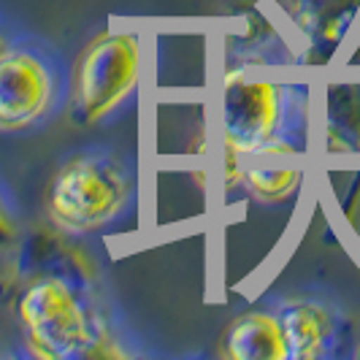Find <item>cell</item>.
Returning a JSON list of instances; mask_svg holds the SVG:
<instances>
[{
  "mask_svg": "<svg viewBox=\"0 0 360 360\" xmlns=\"http://www.w3.org/2000/svg\"><path fill=\"white\" fill-rule=\"evenodd\" d=\"M133 181L122 162L106 155H79L54 176L49 212L73 233H92L111 225L127 209Z\"/></svg>",
  "mask_w": 360,
  "mask_h": 360,
  "instance_id": "1",
  "label": "cell"
},
{
  "mask_svg": "<svg viewBox=\"0 0 360 360\" xmlns=\"http://www.w3.org/2000/svg\"><path fill=\"white\" fill-rule=\"evenodd\" d=\"M19 317L27 330V342L44 358L84 355L98 342L95 320L84 298L57 276H44L25 290Z\"/></svg>",
  "mask_w": 360,
  "mask_h": 360,
  "instance_id": "2",
  "label": "cell"
},
{
  "mask_svg": "<svg viewBox=\"0 0 360 360\" xmlns=\"http://www.w3.org/2000/svg\"><path fill=\"white\" fill-rule=\"evenodd\" d=\"M139 38L133 33L101 36L82 54L76 73V111L79 120L98 122L120 106L139 76Z\"/></svg>",
  "mask_w": 360,
  "mask_h": 360,
  "instance_id": "3",
  "label": "cell"
},
{
  "mask_svg": "<svg viewBox=\"0 0 360 360\" xmlns=\"http://www.w3.org/2000/svg\"><path fill=\"white\" fill-rule=\"evenodd\" d=\"M60 98L52 63L33 49H0V130L38 125Z\"/></svg>",
  "mask_w": 360,
  "mask_h": 360,
  "instance_id": "4",
  "label": "cell"
},
{
  "mask_svg": "<svg viewBox=\"0 0 360 360\" xmlns=\"http://www.w3.org/2000/svg\"><path fill=\"white\" fill-rule=\"evenodd\" d=\"M225 347H228L231 358H285L288 355V342H285L282 317H271V314H247V317H241L231 328Z\"/></svg>",
  "mask_w": 360,
  "mask_h": 360,
  "instance_id": "5",
  "label": "cell"
},
{
  "mask_svg": "<svg viewBox=\"0 0 360 360\" xmlns=\"http://www.w3.org/2000/svg\"><path fill=\"white\" fill-rule=\"evenodd\" d=\"M290 358H317L330 336V317L314 304H295L282 314Z\"/></svg>",
  "mask_w": 360,
  "mask_h": 360,
  "instance_id": "6",
  "label": "cell"
},
{
  "mask_svg": "<svg viewBox=\"0 0 360 360\" xmlns=\"http://www.w3.org/2000/svg\"><path fill=\"white\" fill-rule=\"evenodd\" d=\"M250 179H252L255 190H260L266 195H276V193H282L279 187H290L295 181V174L292 171H279V168H263V171L250 174Z\"/></svg>",
  "mask_w": 360,
  "mask_h": 360,
  "instance_id": "7",
  "label": "cell"
}]
</instances>
